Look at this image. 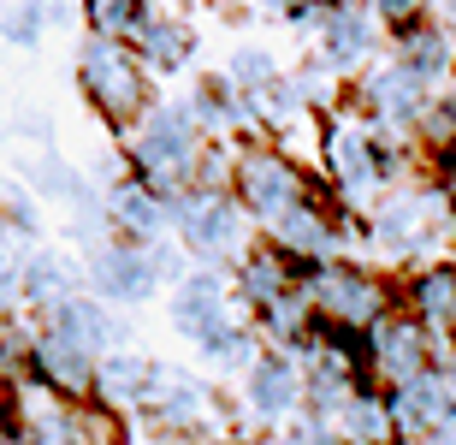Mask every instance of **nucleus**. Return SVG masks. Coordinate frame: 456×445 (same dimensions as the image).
I'll return each mask as SVG.
<instances>
[{"label": "nucleus", "instance_id": "nucleus-15", "mask_svg": "<svg viewBox=\"0 0 456 445\" xmlns=\"http://www.w3.org/2000/svg\"><path fill=\"white\" fill-rule=\"evenodd\" d=\"M415 321L427 326V333H456V274L451 268H433V274H421L415 279Z\"/></svg>", "mask_w": 456, "mask_h": 445}, {"label": "nucleus", "instance_id": "nucleus-31", "mask_svg": "<svg viewBox=\"0 0 456 445\" xmlns=\"http://www.w3.org/2000/svg\"><path fill=\"white\" fill-rule=\"evenodd\" d=\"M273 6H285V0H273Z\"/></svg>", "mask_w": 456, "mask_h": 445}, {"label": "nucleus", "instance_id": "nucleus-18", "mask_svg": "<svg viewBox=\"0 0 456 445\" xmlns=\"http://www.w3.org/2000/svg\"><path fill=\"white\" fill-rule=\"evenodd\" d=\"M397 60H403L409 71H421V78H439V71L451 66V42H444V30L403 24V36H397Z\"/></svg>", "mask_w": 456, "mask_h": 445}, {"label": "nucleus", "instance_id": "nucleus-9", "mask_svg": "<svg viewBox=\"0 0 456 445\" xmlns=\"http://www.w3.org/2000/svg\"><path fill=\"white\" fill-rule=\"evenodd\" d=\"M427 89V78L421 71H409L403 60H386V66H373L368 71V84H362V102L379 113V119H415L421 113V95Z\"/></svg>", "mask_w": 456, "mask_h": 445}, {"label": "nucleus", "instance_id": "nucleus-25", "mask_svg": "<svg viewBox=\"0 0 456 445\" xmlns=\"http://www.w3.org/2000/svg\"><path fill=\"white\" fill-rule=\"evenodd\" d=\"M89 18L102 36H125L136 30V0H89Z\"/></svg>", "mask_w": 456, "mask_h": 445}, {"label": "nucleus", "instance_id": "nucleus-24", "mask_svg": "<svg viewBox=\"0 0 456 445\" xmlns=\"http://www.w3.org/2000/svg\"><path fill=\"white\" fill-rule=\"evenodd\" d=\"M113 214L131 226V232H149V226L160 220V208H154L149 190H118V196H113Z\"/></svg>", "mask_w": 456, "mask_h": 445}, {"label": "nucleus", "instance_id": "nucleus-30", "mask_svg": "<svg viewBox=\"0 0 456 445\" xmlns=\"http://www.w3.org/2000/svg\"><path fill=\"white\" fill-rule=\"evenodd\" d=\"M12 292V268H6V256H0V297Z\"/></svg>", "mask_w": 456, "mask_h": 445}, {"label": "nucleus", "instance_id": "nucleus-12", "mask_svg": "<svg viewBox=\"0 0 456 445\" xmlns=\"http://www.w3.org/2000/svg\"><path fill=\"white\" fill-rule=\"evenodd\" d=\"M172 315H178V326L196 333L202 344H214L220 333H232V326H225V303H220V285H214V279H184V292H178Z\"/></svg>", "mask_w": 456, "mask_h": 445}, {"label": "nucleus", "instance_id": "nucleus-3", "mask_svg": "<svg viewBox=\"0 0 456 445\" xmlns=\"http://www.w3.org/2000/svg\"><path fill=\"white\" fill-rule=\"evenodd\" d=\"M84 89L113 119H131L136 107H142V71H136V60L118 48L113 36H102V42L84 48Z\"/></svg>", "mask_w": 456, "mask_h": 445}, {"label": "nucleus", "instance_id": "nucleus-5", "mask_svg": "<svg viewBox=\"0 0 456 445\" xmlns=\"http://www.w3.org/2000/svg\"><path fill=\"white\" fill-rule=\"evenodd\" d=\"M451 410H456V380L444 375H433V368H421V375H409L403 386H391V422H397V433H439L444 422H451Z\"/></svg>", "mask_w": 456, "mask_h": 445}, {"label": "nucleus", "instance_id": "nucleus-20", "mask_svg": "<svg viewBox=\"0 0 456 445\" xmlns=\"http://www.w3.org/2000/svg\"><path fill=\"white\" fill-rule=\"evenodd\" d=\"M142 48H149L154 66H184L190 30H184V24H172V18H154V24H142Z\"/></svg>", "mask_w": 456, "mask_h": 445}, {"label": "nucleus", "instance_id": "nucleus-10", "mask_svg": "<svg viewBox=\"0 0 456 445\" xmlns=\"http://www.w3.org/2000/svg\"><path fill=\"white\" fill-rule=\"evenodd\" d=\"M273 232H279V243H285L290 256H308V261H326L332 250H338V232H332V220L321 214V202H290L279 220H273Z\"/></svg>", "mask_w": 456, "mask_h": 445}, {"label": "nucleus", "instance_id": "nucleus-1", "mask_svg": "<svg viewBox=\"0 0 456 445\" xmlns=\"http://www.w3.org/2000/svg\"><path fill=\"white\" fill-rule=\"evenodd\" d=\"M303 292H308V303H314V315H326V321L344 326V333L373 326L391 303V292L379 279L362 274V268H344V261H321V268L303 279Z\"/></svg>", "mask_w": 456, "mask_h": 445}, {"label": "nucleus", "instance_id": "nucleus-16", "mask_svg": "<svg viewBox=\"0 0 456 445\" xmlns=\"http://www.w3.org/2000/svg\"><path fill=\"white\" fill-rule=\"evenodd\" d=\"M297 368H290L285 357H267V362H255L249 368V404L261 416H285L290 404H297Z\"/></svg>", "mask_w": 456, "mask_h": 445}, {"label": "nucleus", "instance_id": "nucleus-23", "mask_svg": "<svg viewBox=\"0 0 456 445\" xmlns=\"http://www.w3.org/2000/svg\"><path fill=\"white\" fill-rule=\"evenodd\" d=\"M196 410H202V392H196V380H167V398H160V422L184 428V422H196Z\"/></svg>", "mask_w": 456, "mask_h": 445}, {"label": "nucleus", "instance_id": "nucleus-13", "mask_svg": "<svg viewBox=\"0 0 456 445\" xmlns=\"http://www.w3.org/2000/svg\"><path fill=\"white\" fill-rule=\"evenodd\" d=\"M154 268L149 256H136V250H107L102 261H95V285H102V297H125V303H136V297L154 292Z\"/></svg>", "mask_w": 456, "mask_h": 445}, {"label": "nucleus", "instance_id": "nucleus-21", "mask_svg": "<svg viewBox=\"0 0 456 445\" xmlns=\"http://www.w3.org/2000/svg\"><path fill=\"white\" fill-rule=\"evenodd\" d=\"M415 125H421V143L433 154H456V102H421Z\"/></svg>", "mask_w": 456, "mask_h": 445}, {"label": "nucleus", "instance_id": "nucleus-17", "mask_svg": "<svg viewBox=\"0 0 456 445\" xmlns=\"http://www.w3.org/2000/svg\"><path fill=\"white\" fill-rule=\"evenodd\" d=\"M368 48H373V24H368V12H355V6H326V60L355 66V60H362Z\"/></svg>", "mask_w": 456, "mask_h": 445}, {"label": "nucleus", "instance_id": "nucleus-29", "mask_svg": "<svg viewBox=\"0 0 456 445\" xmlns=\"http://www.w3.org/2000/svg\"><path fill=\"white\" fill-rule=\"evenodd\" d=\"M444 196H451V208H456V154L444 161Z\"/></svg>", "mask_w": 456, "mask_h": 445}, {"label": "nucleus", "instance_id": "nucleus-14", "mask_svg": "<svg viewBox=\"0 0 456 445\" xmlns=\"http://www.w3.org/2000/svg\"><path fill=\"white\" fill-rule=\"evenodd\" d=\"M338 433H344L350 445H391V440H397V422H391V398L355 392L350 404L338 410Z\"/></svg>", "mask_w": 456, "mask_h": 445}, {"label": "nucleus", "instance_id": "nucleus-27", "mask_svg": "<svg viewBox=\"0 0 456 445\" xmlns=\"http://www.w3.org/2000/svg\"><path fill=\"white\" fill-rule=\"evenodd\" d=\"M368 6L386 18V24H397V30H403V24H421V12L433 6V0H368Z\"/></svg>", "mask_w": 456, "mask_h": 445}, {"label": "nucleus", "instance_id": "nucleus-7", "mask_svg": "<svg viewBox=\"0 0 456 445\" xmlns=\"http://www.w3.org/2000/svg\"><path fill=\"white\" fill-rule=\"evenodd\" d=\"M326 167H332V178H338V190L350 202H368L373 190H379V178H386V161H379L373 143L362 137V131H350V125H332V131H326Z\"/></svg>", "mask_w": 456, "mask_h": 445}, {"label": "nucleus", "instance_id": "nucleus-11", "mask_svg": "<svg viewBox=\"0 0 456 445\" xmlns=\"http://www.w3.org/2000/svg\"><path fill=\"white\" fill-rule=\"evenodd\" d=\"M36 357H42L48 380H53V386H66V392H84L89 380H95V368H89V339H84V333H71V326H53L48 339L36 344Z\"/></svg>", "mask_w": 456, "mask_h": 445}, {"label": "nucleus", "instance_id": "nucleus-28", "mask_svg": "<svg viewBox=\"0 0 456 445\" xmlns=\"http://www.w3.org/2000/svg\"><path fill=\"white\" fill-rule=\"evenodd\" d=\"M237 78H243V84H273V66H267V54H255V48H243L237 54Z\"/></svg>", "mask_w": 456, "mask_h": 445}, {"label": "nucleus", "instance_id": "nucleus-2", "mask_svg": "<svg viewBox=\"0 0 456 445\" xmlns=\"http://www.w3.org/2000/svg\"><path fill=\"white\" fill-rule=\"evenodd\" d=\"M237 202L249 208L255 220H279L290 202H303L308 196V185H303V172L290 167L285 154H273V149H249L243 161H237Z\"/></svg>", "mask_w": 456, "mask_h": 445}, {"label": "nucleus", "instance_id": "nucleus-4", "mask_svg": "<svg viewBox=\"0 0 456 445\" xmlns=\"http://www.w3.org/2000/svg\"><path fill=\"white\" fill-rule=\"evenodd\" d=\"M368 362H373V375L386 380V386H403L409 375H421L427 362H433L427 326L415 321V315H379V321H373Z\"/></svg>", "mask_w": 456, "mask_h": 445}, {"label": "nucleus", "instance_id": "nucleus-19", "mask_svg": "<svg viewBox=\"0 0 456 445\" xmlns=\"http://www.w3.org/2000/svg\"><path fill=\"white\" fill-rule=\"evenodd\" d=\"M285 292H290V261L273 256V250H255V256L243 261V297L267 309V303H279Z\"/></svg>", "mask_w": 456, "mask_h": 445}, {"label": "nucleus", "instance_id": "nucleus-8", "mask_svg": "<svg viewBox=\"0 0 456 445\" xmlns=\"http://www.w3.org/2000/svg\"><path fill=\"white\" fill-rule=\"evenodd\" d=\"M178 226H184L190 250H202V256H237L243 250V220H237V208L220 202V196H190V202H178Z\"/></svg>", "mask_w": 456, "mask_h": 445}, {"label": "nucleus", "instance_id": "nucleus-26", "mask_svg": "<svg viewBox=\"0 0 456 445\" xmlns=\"http://www.w3.org/2000/svg\"><path fill=\"white\" fill-rule=\"evenodd\" d=\"M24 285H30V297H36V303H60V297H66V274H60L53 261H36Z\"/></svg>", "mask_w": 456, "mask_h": 445}, {"label": "nucleus", "instance_id": "nucleus-6", "mask_svg": "<svg viewBox=\"0 0 456 445\" xmlns=\"http://www.w3.org/2000/svg\"><path fill=\"white\" fill-rule=\"evenodd\" d=\"M196 125L184 119V113H172V107H160L149 125H142V143H136V161H142V172L149 178H160V185H172V178H184L190 167H196Z\"/></svg>", "mask_w": 456, "mask_h": 445}, {"label": "nucleus", "instance_id": "nucleus-22", "mask_svg": "<svg viewBox=\"0 0 456 445\" xmlns=\"http://www.w3.org/2000/svg\"><path fill=\"white\" fill-rule=\"evenodd\" d=\"M149 368H142V362H131V357H113L107 362V375H102V386H107V398H118V404H125V398H142V386H149Z\"/></svg>", "mask_w": 456, "mask_h": 445}]
</instances>
